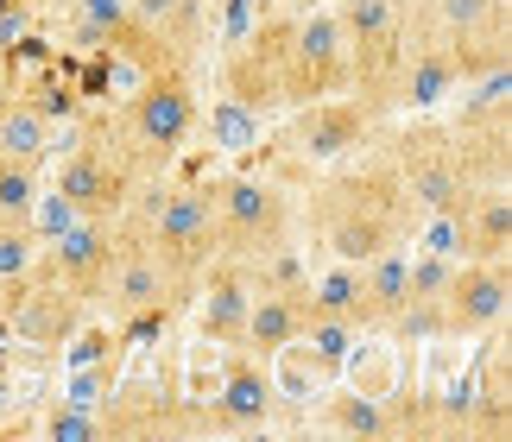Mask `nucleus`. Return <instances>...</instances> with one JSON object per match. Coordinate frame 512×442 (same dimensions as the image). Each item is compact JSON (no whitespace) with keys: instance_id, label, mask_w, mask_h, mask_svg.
Here are the masks:
<instances>
[{"instance_id":"f257e3e1","label":"nucleus","mask_w":512,"mask_h":442,"mask_svg":"<svg viewBox=\"0 0 512 442\" xmlns=\"http://www.w3.org/2000/svg\"><path fill=\"white\" fill-rule=\"evenodd\" d=\"M443 297H449V323L456 329H494L506 316V259H487V266L462 272L456 285L443 278Z\"/></svg>"},{"instance_id":"f03ea898","label":"nucleus","mask_w":512,"mask_h":442,"mask_svg":"<svg viewBox=\"0 0 512 442\" xmlns=\"http://www.w3.org/2000/svg\"><path fill=\"white\" fill-rule=\"evenodd\" d=\"M184 133H190V95L184 89H146L140 108H133V139L152 158H165L184 146Z\"/></svg>"},{"instance_id":"7ed1b4c3","label":"nucleus","mask_w":512,"mask_h":442,"mask_svg":"<svg viewBox=\"0 0 512 442\" xmlns=\"http://www.w3.org/2000/svg\"><path fill=\"white\" fill-rule=\"evenodd\" d=\"M215 240V196L209 190H177L159 215V247L165 253H203Z\"/></svg>"},{"instance_id":"20e7f679","label":"nucleus","mask_w":512,"mask_h":442,"mask_svg":"<svg viewBox=\"0 0 512 442\" xmlns=\"http://www.w3.org/2000/svg\"><path fill=\"white\" fill-rule=\"evenodd\" d=\"M215 228H228L241 240H266L279 228V196L266 184H228V196L215 203Z\"/></svg>"},{"instance_id":"39448f33","label":"nucleus","mask_w":512,"mask_h":442,"mask_svg":"<svg viewBox=\"0 0 512 442\" xmlns=\"http://www.w3.org/2000/svg\"><path fill=\"white\" fill-rule=\"evenodd\" d=\"M165 291H171V266H165V253H140V259H127L121 278H114V304H121L127 316H133V310L165 304Z\"/></svg>"},{"instance_id":"423d86ee","label":"nucleus","mask_w":512,"mask_h":442,"mask_svg":"<svg viewBox=\"0 0 512 442\" xmlns=\"http://www.w3.org/2000/svg\"><path fill=\"white\" fill-rule=\"evenodd\" d=\"M462 190H468V177L456 158H424V165H411V196H418L424 209H456L462 203Z\"/></svg>"},{"instance_id":"0eeeda50","label":"nucleus","mask_w":512,"mask_h":442,"mask_svg":"<svg viewBox=\"0 0 512 442\" xmlns=\"http://www.w3.org/2000/svg\"><path fill=\"white\" fill-rule=\"evenodd\" d=\"M38 146H45V120L32 108H0V158L7 165H32Z\"/></svg>"},{"instance_id":"6e6552de","label":"nucleus","mask_w":512,"mask_h":442,"mask_svg":"<svg viewBox=\"0 0 512 442\" xmlns=\"http://www.w3.org/2000/svg\"><path fill=\"white\" fill-rule=\"evenodd\" d=\"M102 259H108V240H102V228H89V221H76V228L57 240V266H64L70 278H95Z\"/></svg>"},{"instance_id":"1a4fd4ad","label":"nucleus","mask_w":512,"mask_h":442,"mask_svg":"<svg viewBox=\"0 0 512 442\" xmlns=\"http://www.w3.org/2000/svg\"><path fill=\"white\" fill-rule=\"evenodd\" d=\"M222 417L228 424H260L266 417V379L253 367H234L228 386H222Z\"/></svg>"},{"instance_id":"9d476101","label":"nucleus","mask_w":512,"mask_h":442,"mask_svg":"<svg viewBox=\"0 0 512 442\" xmlns=\"http://www.w3.org/2000/svg\"><path fill=\"white\" fill-rule=\"evenodd\" d=\"M456 57H449V51H437V57H418V64H411V76H405V95H411V102H443V95H449V83H456Z\"/></svg>"},{"instance_id":"9b49d317","label":"nucleus","mask_w":512,"mask_h":442,"mask_svg":"<svg viewBox=\"0 0 512 442\" xmlns=\"http://www.w3.org/2000/svg\"><path fill=\"white\" fill-rule=\"evenodd\" d=\"M336 45H342V26H336V19H310V26L298 32V64L304 70H323L329 57H336Z\"/></svg>"},{"instance_id":"f8f14e48","label":"nucleus","mask_w":512,"mask_h":442,"mask_svg":"<svg viewBox=\"0 0 512 442\" xmlns=\"http://www.w3.org/2000/svg\"><path fill=\"white\" fill-rule=\"evenodd\" d=\"M298 329V316H291V304H260V316H253V329H247V341L253 348H279V341Z\"/></svg>"},{"instance_id":"ddd939ff","label":"nucleus","mask_w":512,"mask_h":442,"mask_svg":"<svg viewBox=\"0 0 512 442\" xmlns=\"http://www.w3.org/2000/svg\"><path fill=\"white\" fill-rule=\"evenodd\" d=\"M32 203V171L26 165H0V221H19Z\"/></svg>"},{"instance_id":"4468645a","label":"nucleus","mask_w":512,"mask_h":442,"mask_svg":"<svg viewBox=\"0 0 512 442\" xmlns=\"http://www.w3.org/2000/svg\"><path fill=\"white\" fill-rule=\"evenodd\" d=\"M26 266H32V240H26V228L0 221V278H19Z\"/></svg>"},{"instance_id":"2eb2a0df","label":"nucleus","mask_w":512,"mask_h":442,"mask_svg":"<svg viewBox=\"0 0 512 442\" xmlns=\"http://www.w3.org/2000/svg\"><path fill=\"white\" fill-rule=\"evenodd\" d=\"M317 304H323V310H336V316H354V310H367V304H361V285H354L348 272H336V278H323Z\"/></svg>"},{"instance_id":"dca6fc26","label":"nucleus","mask_w":512,"mask_h":442,"mask_svg":"<svg viewBox=\"0 0 512 442\" xmlns=\"http://www.w3.org/2000/svg\"><path fill=\"white\" fill-rule=\"evenodd\" d=\"M95 184H102L95 158H83V165H70V171H64V190H70V203H95V196H102Z\"/></svg>"},{"instance_id":"f3484780","label":"nucleus","mask_w":512,"mask_h":442,"mask_svg":"<svg viewBox=\"0 0 512 442\" xmlns=\"http://www.w3.org/2000/svg\"><path fill=\"white\" fill-rule=\"evenodd\" d=\"M348 127H354V114H323L317 127H310V146H317V152H336V146H348V139H342Z\"/></svg>"},{"instance_id":"a211bd4d","label":"nucleus","mask_w":512,"mask_h":442,"mask_svg":"<svg viewBox=\"0 0 512 442\" xmlns=\"http://www.w3.org/2000/svg\"><path fill=\"white\" fill-rule=\"evenodd\" d=\"M133 7H140L146 19H165V13H177V0H133Z\"/></svg>"},{"instance_id":"6ab92c4d","label":"nucleus","mask_w":512,"mask_h":442,"mask_svg":"<svg viewBox=\"0 0 512 442\" xmlns=\"http://www.w3.org/2000/svg\"><path fill=\"white\" fill-rule=\"evenodd\" d=\"M342 341H348L342 329H323V335H317V348H323V354H342Z\"/></svg>"},{"instance_id":"aec40b11","label":"nucleus","mask_w":512,"mask_h":442,"mask_svg":"<svg viewBox=\"0 0 512 442\" xmlns=\"http://www.w3.org/2000/svg\"><path fill=\"white\" fill-rule=\"evenodd\" d=\"M0 165H7V158H0Z\"/></svg>"}]
</instances>
